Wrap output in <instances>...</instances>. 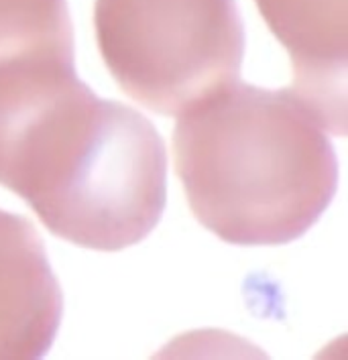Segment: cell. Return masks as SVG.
<instances>
[{"mask_svg":"<svg viewBox=\"0 0 348 360\" xmlns=\"http://www.w3.org/2000/svg\"><path fill=\"white\" fill-rule=\"evenodd\" d=\"M0 186L56 236L120 250L161 220L167 153L135 108L98 98L74 61L0 70Z\"/></svg>","mask_w":348,"mask_h":360,"instance_id":"cell-1","label":"cell"},{"mask_svg":"<svg viewBox=\"0 0 348 360\" xmlns=\"http://www.w3.org/2000/svg\"><path fill=\"white\" fill-rule=\"evenodd\" d=\"M174 159L195 220L240 247L299 238L338 186L336 153L318 116L290 88L240 79L177 114Z\"/></svg>","mask_w":348,"mask_h":360,"instance_id":"cell-2","label":"cell"},{"mask_svg":"<svg viewBox=\"0 0 348 360\" xmlns=\"http://www.w3.org/2000/svg\"><path fill=\"white\" fill-rule=\"evenodd\" d=\"M94 31L120 90L163 116L238 79L245 57L236 0H96Z\"/></svg>","mask_w":348,"mask_h":360,"instance_id":"cell-3","label":"cell"},{"mask_svg":"<svg viewBox=\"0 0 348 360\" xmlns=\"http://www.w3.org/2000/svg\"><path fill=\"white\" fill-rule=\"evenodd\" d=\"M288 49L290 90L328 133L347 134L348 0H254Z\"/></svg>","mask_w":348,"mask_h":360,"instance_id":"cell-4","label":"cell"},{"mask_svg":"<svg viewBox=\"0 0 348 360\" xmlns=\"http://www.w3.org/2000/svg\"><path fill=\"white\" fill-rule=\"evenodd\" d=\"M63 295L35 226L0 210V359H39L56 340Z\"/></svg>","mask_w":348,"mask_h":360,"instance_id":"cell-5","label":"cell"},{"mask_svg":"<svg viewBox=\"0 0 348 360\" xmlns=\"http://www.w3.org/2000/svg\"><path fill=\"white\" fill-rule=\"evenodd\" d=\"M74 61L67 0H0V70Z\"/></svg>","mask_w":348,"mask_h":360,"instance_id":"cell-6","label":"cell"}]
</instances>
